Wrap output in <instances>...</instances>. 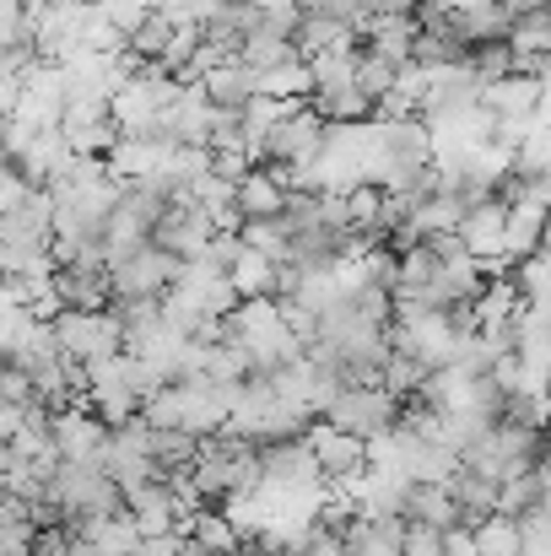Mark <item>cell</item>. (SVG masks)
Segmentation results:
<instances>
[{"instance_id": "obj_22", "label": "cell", "mask_w": 551, "mask_h": 556, "mask_svg": "<svg viewBox=\"0 0 551 556\" xmlns=\"http://www.w3.org/2000/svg\"><path fill=\"white\" fill-rule=\"evenodd\" d=\"M184 535L200 546L205 556H233L243 546V535H238V525L222 514V508H200V514H189V525H184Z\"/></svg>"}, {"instance_id": "obj_18", "label": "cell", "mask_w": 551, "mask_h": 556, "mask_svg": "<svg viewBox=\"0 0 551 556\" xmlns=\"http://www.w3.org/2000/svg\"><path fill=\"white\" fill-rule=\"evenodd\" d=\"M405 525L465 530V514H460V503H454L449 486H427V481H416V486H411V503H405Z\"/></svg>"}, {"instance_id": "obj_7", "label": "cell", "mask_w": 551, "mask_h": 556, "mask_svg": "<svg viewBox=\"0 0 551 556\" xmlns=\"http://www.w3.org/2000/svg\"><path fill=\"white\" fill-rule=\"evenodd\" d=\"M54 211L60 200L49 189H33L27 205L0 211V249H22V254H54Z\"/></svg>"}, {"instance_id": "obj_5", "label": "cell", "mask_w": 551, "mask_h": 556, "mask_svg": "<svg viewBox=\"0 0 551 556\" xmlns=\"http://www.w3.org/2000/svg\"><path fill=\"white\" fill-rule=\"evenodd\" d=\"M168 303H179L189 314H205V319H227L243 298H238V287H233L227 270H216L205 260H189L184 276L174 281V292H168Z\"/></svg>"}, {"instance_id": "obj_6", "label": "cell", "mask_w": 551, "mask_h": 556, "mask_svg": "<svg viewBox=\"0 0 551 556\" xmlns=\"http://www.w3.org/2000/svg\"><path fill=\"white\" fill-rule=\"evenodd\" d=\"M109 443H114V427L92 405L54 410V448H60V459H71V465H103Z\"/></svg>"}, {"instance_id": "obj_45", "label": "cell", "mask_w": 551, "mask_h": 556, "mask_svg": "<svg viewBox=\"0 0 551 556\" xmlns=\"http://www.w3.org/2000/svg\"><path fill=\"white\" fill-rule=\"evenodd\" d=\"M287 556H298V552H287Z\"/></svg>"}, {"instance_id": "obj_1", "label": "cell", "mask_w": 551, "mask_h": 556, "mask_svg": "<svg viewBox=\"0 0 551 556\" xmlns=\"http://www.w3.org/2000/svg\"><path fill=\"white\" fill-rule=\"evenodd\" d=\"M222 341L238 346L254 372H276V368H287V363H298V357H309V341L287 325V314H281L276 298H249V303H238V308L227 314Z\"/></svg>"}, {"instance_id": "obj_34", "label": "cell", "mask_w": 551, "mask_h": 556, "mask_svg": "<svg viewBox=\"0 0 551 556\" xmlns=\"http://www.w3.org/2000/svg\"><path fill=\"white\" fill-rule=\"evenodd\" d=\"M152 11H158L152 0H103V16L125 33V43H130V38H136L147 22H152Z\"/></svg>"}, {"instance_id": "obj_41", "label": "cell", "mask_w": 551, "mask_h": 556, "mask_svg": "<svg viewBox=\"0 0 551 556\" xmlns=\"http://www.w3.org/2000/svg\"><path fill=\"white\" fill-rule=\"evenodd\" d=\"M449 556H481L476 530H449Z\"/></svg>"}, {"instance_id": "obj_15", "label": "cell", "mask_w": 551, "mask_h": 556, "mask_svg": "<svg viewBox=\"0 0 551 556\" xmlns=\"http://www.w3.org/2000/svg\"><path fill=\"white\" fill-rule=\"evenodd\" d=\"M449 492H454V503H460V514H465V530H481L487 519H498V497H503V486L492 481V476H481V470H460L454 481H449Z\"/></svg>"}, {"instance_id": "obj_25", "label": "cell", "mask_w": 551, "mask_h": 556, "mask_svg": "<svg viewBox=\"0 0 551 556\" xmlns=\"http://www.w3.org/2000/svg\"><path fill=\"white\" fill-rule=\"evenodd\" d=\"M358 65H363V43H347V49H325L309 60L314 71V92H330V87H358Z\"/></svg>"}, {"instance_id": "obj_12", "label": "cell", "mask_w": 551, "mask_h": 556, "mask_svg": "<svg viewBox=\"0 0 551 556\" xmlns=\"http://www.w3.org/2000/svg\"><path fill=\"white\" fill-rule=\"evenodd\" d=\"M309 443H314V454H320L325 481H358L367 470V443L352 438V432H341V427H330V421H314V427H309Z\"/></svg>"}, {"instance_id": "obj_40", "label": "cell", "mask_w": 551, "mask_h": 556, "mask_svg": "<svg viewBox=\"0 0 551 556\" xmlns=\"http://www.w3.org/2000/svg\"><path fill=\"white\" fill-rule=\"evenodd\" d=\"M298 556H347V535H341V530H330V525H314Z\"/></svg>"}, {"instance_id": "obj_17", "label": "cell", "mask_w": 551, "mask_h": 556, "mask_svg": "<svg viewBox=\"0 0 551 556\" xmlns=\"http://www.w3.org/2000/svg\"><path fill=\"white\" fill-rule=\"evenodd\" d=\"M481 109H492L498 119H536V109H541V81H530V76H503V81H487Z\"/></svg>"}, {"instance_id": "obj_8", "label": "cell", "mask_w": 551, "mask_h": 556, "mask_svg": "<svg viewBox=\"0 0 551 556\" xmlns=\"http://www.w3.org/2000/svg\"><path fill=\"white\" fill-rule=\"evenodd\" d=\"M125 508H130V519L141 525L147 541H152V535H179L184 525H189V508H184L174 476H158V481L130 486V492H125Z\"/></svg>"}, {"instance_id": "obj_4", "label": "cell", "mask_w": 551, "mask_h": 556, "mask_svg": "<svg viewBox=\"0 0 551 556\" xmlns=\"http://www.w3.org/2000/svg\"><path fill=\"white\" fill-rule=\"evenodd\" d=\"M54 341H60V352H65L71 363H109V357H125V346H130L125 325H120L109 308H98V314L65 308V314L54 319Z\"/></svg>"}, {"instance_id": "obj_44", "label": "cell", "mask_w": 551, "mask_h": 556, "mask_svg": "<svg viewBox=\"0 0 551 556\" xmlns=\"http://www.w3.org/2000/svg\"><path fill=\"white\" fill-rule=\"evenodd\" d=\"M82 5H103V0H82Z\"/></svg>"}, {"instance_id": "obj_21", "label": "cell", "mask_w": 551, "mask_h": 556, "mask_svg": "<svg viewBox=\"0 0 551 556\" xmlns=\"http://www.w3.org/2000/svg\"><path fill=\"white\" fill-rule=\"evenodd\" d=\"M205 92H211L216 109H249L260 98V71H249L243 60H227L222 71L205 76Z\"/></svg>"}, {"instance_id": "obj_3", "label": "cell", "mask_w": 551, "mask_h": 556, "mask_svg": "<svg viewBox=\"0 0 551 556\" xmlns=\"http://www.w3.org/2000/svg\"><path fill=\"white\" fill-rule=\"evenodd\" d=\"M400 416H405V400L400 394H389L384 383H347L336 400H330V410L320 416V421H330V427H341V432H352V438H384V432H395L400 427Z\"/></svg>"}, {"instance_id": "obj_10", "label": "cell", "mask_w": 551, "mask_h": 556, "mask_svg": "<svg viewBox=\"0 0 551 556\" xmlns=\"http://www.w3.org/2000/svg\"><path fill=\"white\" fill-rule=\"evenodd\" d=\"M179 276H184L179 254H168V249L152 243V249H141L136 260H125L114 270V298H168Z\"/></svg>"}, {"instance_id": "obj_33", "label": "cell", "mask_w": 551, "mask_h": 556, "mask_svg": "<svg viewBox=\"0 0 551 556\" xmlns=\"http://www.w3.org/2000/svg\"><path fill=\"white\" fill-rule=\"evenodd\" d=\"M395 81H400V65H389V60H378V54H367L363 49V65H358V87H363L373 103H384L389 92H395Z\"/></svg>"}, {"instance_id": "obj_11", "label": "cell", "mask_w": 551, "mask_h": 556, "mask_svg": "<svg viewBox=\"0 0 551 556\" xmlns=\"http://www.w3.org/2000/svg\"><path fill=\"white\" fill-rule=\"evenodd\" d=\"M211 238H216L211 211H205V205H195L189 194L174 200V211H168V216H163V227L152 232V243H158V249H168V254H179L184 265H189V260H205Z\"/></svg>"}, {"instance_id": "obj_37", "label": "cell", "mask_w": 551, "mask_h": 556, "mask_svg": "<svg viewBox=\"0 0 551 556\" xmlns=\"http://www.w3.org/2000/svg\"><path fill=\"white\" fill-rule=\"evenodd\" d=\"M189 200H195V205H205V211H222V205H238V185H227V179L205 174L200 185L189 189Z\"/></svg>"}, {"instance_id": "obj_35", "label": "cell", "mask_w": 551, "mask_h": 556, "mask_svg": "<svg viewBox=\"0 0 551 556\" xmlns=\"http://www.w3.org/2000/svg\"><path fill=\"white\" fill-rule=\"evenodd\" d=\"M471 65L481 81H503V76H514V43H481L471 54Z\"/></svg>"}, {"instance_id": "obj_31", "label": "cell", "mask_w": 551, "mask_h": 556, "mask_svg": "<svg viewBox=\"0 0 551 556\" xmlns=\"http://www.w3.org/2000/svg\"><path fill=\"white\" fill-rule=\"evenodd\" d=\"M298 27H303V0H260V33L298 38Z\"/></svg>"}, {"instance_id": "obj_20", "label": "cell", "mask_w": 551, "mask_h": 556, "mask_svg": "<svg viewBox=\"0 0 551 556\" xmlns=\"http://www.w3.org/2000/svg\"><path fill=\"white\" fill-rule=\"evenodd\" d=\"M347 556H405V519H358L347 530Z\"/></svg>"}, {"instance_id": "obj_29", "label": "cell", "mask_w": 551, "mask_h": 556, "mask_svg": "<svg viewBox=\"0 0 551 556\" xmlns=\"http://www.w3.org/2000/svg\"><path fill=\"white\" fill-rule=\"evenodd\" d=\"M174 33H179V27H174L163 11H152V22H147V27H141V33H136L125 49H130L136 60H163V54L174 49Z\"/></svg>"}, {"instance_id": "obj_28", "label": "cell", "mask_w": 551, "mask_h": 556, "mask_svg": "<svg viewBox=\"0 0 551 556\" xmlns=\"http://www.w3.org/2000/svg\"><path fill=\"white\" fill-rule=\"evenodd\" d=\"M541 508H547V476H541V470L509 481L503 497H498V514H503V519H530V514H541Z\"/></svg>"}, {"instance_id": "obj_14", "label": "cell", "mask_w": 551, "mask_h": 556, "mask_svg": "<svg viewBox=\"0 0 551 556\" xmlns=\"http://www.w3.org/2000/svg\"><path fill=\"white\" fill-rule=\"evenodd\" d=\"M358 33H363L367 54H378L389 65H411L416 38H422V16H367Z\"/></svg>"}, {"instance_id": "obj_13", "label": "cell", "mask_w": 551, "mask_h": 556, "mask_svg": "<svg viewBox=\"0 0 551 556\" xmlns=\"http://www.w3.org/2000/svg\"><path fill=\"white\" fill-rule=\"evenodd\" d=\"M54 292L65 308H82V314H98L114 303V270L109 265H65L54 276Z\"/></svg>"}, {"instance_id": "obj_23", "label": "cell", "mask_w": 551, "mask_h": 556, "mask_svg": "<svg viewBox=\"0 0 551 556\" xmlns=\"http://www.w3.org/2000/svg\"><path fill=\"white\" fill-rule=\"evenodd\" d=\"M287 200H292V194L276 185V179H271L265 168H254V174H249V179L238 185V211H243L249 222H271V216H287Z\"/></svg>"}, {"instance_id": "obj_32", "label": "cell", "mask_w": 551, "mask_h": 556, "mask_svg": "<svg viewBox=\"0 0 551 556\" xmlns=\"http://www.w3.org/2000/svg\"><path fill=\"white\" fill-rule=\"evenodd\" d=\"M514 281H519L525 303H551V249H541L525 265H514Z\"/></svg>"}, {"instance_id": "obj_9", "label": "cell", "mask_w": 551, "mask_h": 556, "mask_svg": "<svg viewBox=\"0 0 551 556\" xmlns=\"http://www.w3.org/2000/svg\"><path fill=\"white\" fill-rule=\"evenodd\" d=\"M325 147H330V125H325L314 109H303V114H292L287 125H276V136H271V163L298 168L303 185H309V168L325 157ZM271 163H265V168H271Z\"/></svg>"}, {"instance_id": "obj_42", "label": "cell", "mask_w": 551, "mask_h": 556, "mask_svg": "<svg viewBox=\"0 0 551 556\" xmlns=\"http://www.w3.org/2000/svg\"><path fill=\"white\" fill-rule=\"evenodd\" d=\"M536 119L551 130V81H541V109H536Z\"/></svg>"}, {"instance_id": "obj_36", "label": "cell", "mask_w": 551, "mask_h": 556, "mask_svg": "<svg viewBox=\"0 0 551 556\" xmlns=\"http://www.w3.org/2000/svg\"><path fill=\"white\" fill-rule=\"evenodd\" d=\"M405 556H449V530L405 525Z\"/></svg>"}, {"instance_id": "obj_27", "label": "cell", "mask_w": 551, "mask_h": 556, "mask_svg": "<svg viewBox=\"0 0 551 556\" xmlns=\"http://www.w3.org/2000/svg\"><path fill=\"white\" fill-rule=\"evenodd\" d=\"M276 260H265L260 249H243V260L227 270L233 276V287H238V298L249 303V298H276Z\"/></svg>"}, {"instance_id": "obj_38", "label": "cell", "mask_w": 551, "mask_h": 556, "mask_svg": "<svg viewBox=\"0 0 551 556\" xmlns=\"http://www.w3.org/2000/svg\"><path fill=\"white\" fill-rule=\"evenodd\" d=\"M0 405H38V389H33V378L22 368L0 372Z\"/></svg>"}, {"instance_id": "obj_26", "label": "cell", "mask_w": 551, "mask_h": 556, "mask_svg": "<svg viewBox=\"0 0 551 556\" xmlns=\"http://www.w3.org/2000/svg\"><path fill=\"white\" fill-rule=\"evenodd\" d=\"M249 71H260V76H271V71H281V65H298L303 60V49H298V38H276V33H254L249 43H243V54H238Z\"/></svg>"}, {"instance_id": "obj_39", "label": "cell", "mask_w": 551, "mask_h": 556, "mask_svg": "<svg viewBox=\"0 0 551 556\" xmlns=\"http://www.w3.org/2000/svg\"><path fill=\"white\" fill-rule=\"evenodd\" d=\"M136 556H205V552L179 530V535H152V541H141Z\"/></svg>"}, {"instance_id": "obj_19", "label": "cell", "mask_w": 551, "mask_h": 556, "mask_svg": "<svg viewBox=\"0 0 551 556\" xmlns=\"http://www.w3.org/2000/svg\"><path fill=\"white\" fill-rule=\"evenodd\" d=\"M309 109H314L325 125H373V119H378V103L367 98L363 87H330V92H314Z\"/></svg>"}, {"instance_id": "obj_43", "label": "cell", "mask_w": 551, "mask_h": 556, "mask_svg": "<svg viewBox=\"0 0 551 556\" xmlns=\"http://www.w3.org/2000/svg\"><path fill=\"white\" fill-rule=\"evenodd\" d=\"M541 476H547V486H551V438H547V465H541Z\"/></svg>"}, {"instance_id": "obj_30", "label": "cell", "mask_w": 551, "mask_h": 556, "mask_svg": "<svg viewBox=\"0 0 551 556\" xmlns=\"http://www.w3.org/2000/svg\"><path fill=\"white\" fill-rule=\"evenodd\" d=\"M514 174L519 179H551V130L536 125V136L514 152Z\"/></svg>"}, {"instance_id": "obj_16", "label": "cell", "mask_w": 551, "mask_h": 556, "mask_svg": "<svg viewBox=\"0 0 551 556\" xmlns=\"http://www.w3.org/2000/svg\"><path fill=\"white\" fill-rule=\"evenodd\" d=\"M547 227H551V211L525 200V205H509V265H525L547 249Z\"/></svg>"}, {"instance_id": "obj_2", "label": "cell", "mask_w": 551, "mask_h": 556, "mask_svg": "<svg viewBox=\"0 0 551 556\" xmlns=\"http://www.w3.org/2000/svg\"><path fill=\"white\" fill-rule=\"evenodd\" d=\"M547 438L551 432H536V427H519V421H498V432L481 443V448H471L465 454V465L471 470H481V476H492L498 486H509V481H519V476H536L541 465H547Z\"/></svg>"}, {"instance_id": "obj_24", "label": "cell", "mask_w": 551, "mask_h": 556, "mask_svg": "<svg viewBox=\"0 0 551 556\" xmlns=\"http://www.w3.org/2000/svg\"><path fill=\"white\" fill-rule=\"evenodd\" d=\"M347 43H363V33L347 27V22H336V16H314V11H303V27H298V49H303V60H314V54H325V49H347Z\"/></svg>"}]
</instances>
